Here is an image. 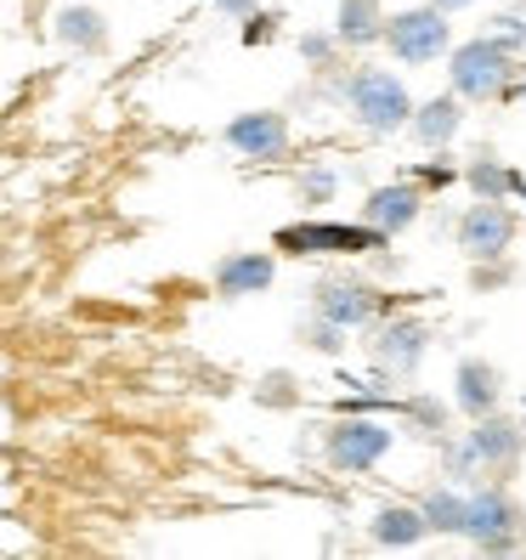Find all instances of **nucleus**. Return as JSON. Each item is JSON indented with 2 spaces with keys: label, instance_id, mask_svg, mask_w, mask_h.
Wrapping results in <instances>:
<instances>
[{
  "label": "nucleus",
  "instance_id": "f257e3e1",
  "mask_svg": "<svg viewBox=\"0 0 526 560\" xmlns=\"http://www.w3.org/2000/svg\"><path fill=\"white\" fill-rule=\"evenodd\" d=\"M346 108L356 114L363 130H374V137H390V130L413 125V96L390 69H356L346 80Z\"/></svg>",
  "mask_w": 526,
  "mask_h": 560
},
{
  "label": "nucleus",
  "instance_id": "f03ea898",
  "mask_svg": "<svg viewBox=\"0 0 526 560\" xmlns=\"http://www.w3.org/2000/svg\"><path fill=\"white\" fill-rule=\"evenodd\" d=\"M447 74H453V91L465 103H492V96H504V85L515 74V46L499 35H481L447 57Z\"/></svg>",
  "mask_w": 526,
  "mask_h": 560
},
{
  "label": "nucleus",
  "instance_id": "7ed1b4c3",
  "mask_svg": "<svg viewBox=\"0 0 526 560\" xmlns=\"http://www.w3.org/2000/svg\"><path fill=\"white\" fill-rule=\"evenodd\" d=\"M385 46H390V57H397V62H413V69H424V62L447 57L453 23H447V12L431 0V7H413V12L390 18V23H385Z\"/></svg>",
  "mask_w": 526,
  "mask_h": 560
},
{
  "label": "nucleus",
  "instance_id": "20e7f679",
  "mask_svg": "<svg viewBox=\"0 0 526 560\" xmlns=\"http://www.w3.org/2000/svg\"><path fill=\"white\" fill-rule=\"evenodd\" d=\"M278 244L294 249V255H369L390 238L369 221H356V226H346V221H301V226H283Z\"/></svg>",
  "mask_w": 526,
  "mask_h": 560
},
{
  "label": "nucleus",
  "instance_id": "39448f33",
  "mask_svg": "<svg viewBox=\"0 0 526 560\" xmlns=\"http://www.w3.org/2000/svg\"><path fill=\"white\" fill-rule=\"evenodd\" d=\"M521 533H526V515H521V504L510 499L504 487H481V492H470V538H476L487 555L515 549Z\"/></svg>",
  "mask_w": 526,
  "mask_h": 560
},
{
  "label": "nucleus",
  "instance_id": "423d86ee",
  "mask_svg": "<svg viewBox=\"0 0 526 560\" xmlns=\"http://www.w3.org/2000/svg\"><path fill=\"white\" fill-rule=\"evenodd\" d=\"M390 424H379V419H356V413H346L335 431H328V465H340V470H374L379 458L390 453Z\"/></svg>",
  "mask_w": 526,
  "mask_h": 560
},
{
  "label": "nucleus",
  "instance_id": "0eeeda50",
  "mask_svg": "<svg viewBox=\"0 0 526 560\" xmlns=\"http://www.w3.org/2000/svg\"><path fill=\"white\" fill-rule=\"evenodd\" d=\"M515 244V215L499 199H476V210L458 221V249L476 260H499Z\"/></svg>",
  "mask_w": 526,
  "mask_h": 560
},
{
  "label": "nucleus",
  "instance_id": "6e6552de",
  "mask_svg": "<svg viewBox=\"0 0 526 560\" xmlns=\"http://www.w3.org/2000/svg\"><path fill=\"white\" fill-rule=\"evenodd\" d=\"M312 306H317V317H328L335 328H363V323H374V317H379V294H374L369 283L328 278V283H317Z\"/></svg>",
  "mask_w": 526,
  "mask_h": 560
},
{
  "label": "nucleus",
  "instance_id": "1a4fd4ad",
  "mask_svg": "<svg viewBox=\"0 0 526 560\" xmlns=\"http://www.w3.org/2000/svg\"><path fill=\"white\" fill-rule=\"evenodd\" d=\"M226 142H233V153H244V159H283L289 153V119L272 114V108L238 114L233 125H226Z\"/></svg>",
  "mask_w": 526,
  "mask_h": 560
},
{
  "label": "nucleus",
  "instance_id": "9d476101",
  "mask_svg": "<svg viewBox=\"0 0 526 560\" xmlns=\"http://www.w3.org/2000/svg\"><path fill=\"white\" fill-rule=\"evenodd\" d=\"M424 346H431V328L413 323V317H390V323L374 328V357L390 374H413L424 362Z\"/></svg>",
  "mask_w": 526,
  "mask_h": 560
},
{
  "label": "nucleus",
  "instance_id": "9b49d317",
  "mask_svg": "<svg viewBox=\"0 0 526 560\" xmlns=\"http://www.w3.org/2000/svg\"><path fill=\"white\" fill-rule=\"evenodd\" d=\"M419 210H424L419 187H413V182H390V187H374V192H369L363 221L379 226L385 238H397V233H408V226L419 221Z\"/></svg>",
  "mask_w": 526,
  "mask_h": 560
},
{
  "label": "nucleus",
  "instance_id": "f8f14e48",
  "mask_svg": "<svg viewBox=\"0 0 526 560\" xmlns=\"http://www.w3.org/2000/svg\"><path fill=\"white\" fill-rule=\"evenodd\" d=\"M465 458H476V465H492V470H510L515 458H521V424H515V419H499V413L476 419V431H470V442H465Z\"/></svg>",
  "mask_w": 526,
  "mask_h": 560
},
{
  "label": "nucleus",
  "instance_id": "ddd939ff",
  "mask_svg": "<svg viewBox=\"0 0 526 560\" xmlns=\"http://www.w3.org/2000/svg\"><path fill=\"white\" fill-rule=\"evenodd\" d=\"M278 278V260L267 249H244V255H226L221 267H215V289L226 294V301H244V294H260V289H272Z\"/></svg>",
  "mask_w": 526,
  "mask_h": 560
},
{
  "label": "nucleus",
  "instance_id": "4468645a",
  "mask_svg": "<svg viewBox=\"0 0 526 560\" xmlns=\"http://www.w3.org/2000/svg\"><path fill=\"white\" fill-rule=\"evenodd\" d=\"M453 402L465 408L470 419H487V413H499V369H492V362H481V357H465L458 362V374H453Z\"/></svg>",
  "mask_w": 526,
  "mask_h": 560
},
{
  "label": "nucleus",
  "instance_id": "2eb2a0df",
  "mask_svg": "<svg viewBox=\"0 0 526 560\" xmlns=\"http://www.w3.org/2000/svg\"><path fill=\"white\" fill-rule=\"evenodd\" d=\"M369 533H374V544H385V549H413V544H424V533H431V515H424V504H419V510H408V504H379L374 521H369Z\"/></svg>",
  "mask_w": 526,
  "mask_h": 560
},
{
  "label": "nucleus",
  "instance_id": "dca6fc26",
  "mask_svg": "<svg viewBox=\"0 0 526 560\" xmlns=\"http://www.w3.org/2000/svg\"><path fill=\"white\" fill-rule=\"evenodd\" d=\"M458 125H465V114H458V91H453V96H431V103H419L408 130L424 148H447L458 137Z\"/></svg>",
  "mask_w": 526,
  "mask_h": 560
},
{
  "label": "nucleus",
  "instance_id": "f3484780",
  "mask_svg": "<svg viewBox=\"0 0 526 560\" xmlns=\"http://www.w3.org/2000/svg\"><path fill=\"white\" fill-rule=\"evenodd\" d=\"M385 12H379V0H340V18H335V35L340 46H374L385 40Z\"/></svg>",
  "mask_w": 526,
  "mask_h": 560
},
{
  "label": "nucleus",
  "instance_id": "a211bd4d",
  "mask_svg": "<svg viewBox=\"0 0 526 560\" xmlns=\"http://www.w3.org/2000/svg\"><path fill=\"white\" fill-rule=\"evenodd\" d=\"M57 40L74 51H103L108 46V23L96 7H62L57 12Z\"/></svg>",
  "mask_w": 526,
  "mask_h": 560
},
{
  "label": "nucleus",
  "instance_id": "6ab92c4d",
  "mask_svg": "<svg viewBox=\"0 0 526 560\" xmlns=\"http://www.w3.org/2000/svg\"><path fill=\"white\" fill-rule=\"evenodd\" d=\"M424 515H431V533H470V499H458L447 487L424 499Z\"/></svg>",
  "mask_w": 526,
  "mask_h": 560
},
{
  "label": "nucleus",
  "instance_id": "aec40b11",
  "mask_svg": "<svg viewBox=\"0 0 526 560\" xmlns=\"http://www.w3.org/2000/svg\"><path fill=\"white\" fill-rule=\"evenodd\" d=\"M465 176H470V187H476V199H499V205H504V192H521V187H526L521 176L504 171L499 159H476Z\"/></svg>",
  "mask_w": 526,
  "mask_h": 560
},
{
  "label": "nucleus",
  "instance_id": "412c9836",
  "mask_svg": "<svg viewBox=\"0 0 526 560\" xmlns=\"http://www.w3.org/2000/svg\"><path fill=\"white\" fill-rule=\"evenodd\" d=\"M328 192H335V176H328V171H312V176H301V199H328Z\"/></svg>",
  "mask_w": 526,
  "mask_h": 560
},
{
  "label": "nucleus",
  "instance_id": "4be33fe9",
  "mask_svg": "<svg viewBox=\"0 0 526 560\" xmlns=\"http://www.w3.org/2000/svg\"><path fill=\"white\" fill-rule=\"evenodd\" d=\"M335 40H340V35H335ZM335 40H328V35H301V57H312V62H328Z\"/></svg>",
  "mask_w": 526,
  "mask_h": 560
},
{
  "label": "nucleus",
  "instance_id": "5701e85b",
  "mask_svg": "<svg viewBox=\"0 0 526 560\" xmlns=\"http://www.w3.org/2000/svg\"><path fill=\"white\" fill-rule=\"evenodd\" d=\"M215 12H226V18H255V0H215Z\"/></svg>",
  "mask_w": 526,
  "mask_h": 560
},
{
  "label": "nucleus",
  "instance_id": "b1692460",
  "mask_svg": "<svg viewBox=\"0 0 526 560\" xmlns=\"http://www.w3.org/2000/svg\"><path fill=\"white\" fill-rule=\"evenodd\" d=\"M436 7H442V12H458V7H470V0H436Z\"/></svg>",
  "mask_w": 526,
  "mask_h": 560
}]
</instances>
